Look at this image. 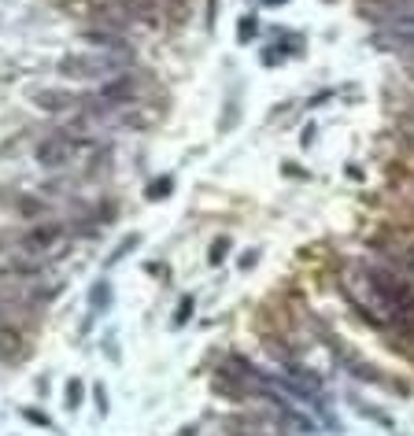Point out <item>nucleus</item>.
<instances>
[{"label": "nucleus", "mask_w": 414, "mask_h": 436, "mask_svg": "<svg viewBox=\"0 0 414 436\" xmlns=\"http://www.w3.org/2000/svg\"><path fill=\"white\" fill-rule=\"evenodd\" d=\"M60 70L67 78H119V52L111 56H63L60 60Z\"/></svg>", "instance_id": "nucleus-1"}, {"label": "nucleus", "mask_w": 414, "mask_h": 436, "mask_svg": "<svg viewBox=\"0 0 414 436\" xmlns=\"http://www.w3.org/2000/svg\"><path fill=\"white\" fill-rule=\"evenodd\" d=\"M82 137L78 134H70V129H60V134H52L37 144V163L41 167H67L70 159H75L82 152Z\"/></svg>", "instance_id": "nucleus-2"}, {"label": "nucleus", "mask_w": 414, "mask_h": 436, "mask_svg": "<svg viewBox=\"0 0 414 436\" xmlns=\"http://www.w3.org/2000/svg\"><path fill=\"white\" fill-rule=\"evenodd\" d=\"M374 252L381 255L384 267H392L396 274H403L407 281H414V244H407V241H377Z\"/></svg>", "instance_id": "nucleus-3"}, {"label": "nucleus", "mask_w": 414, "mask_h": 436, "mask_svg": "<svg viewBox=\"0 0 414 436\" xmlns=\"http://www.w3.org/2000/svg\"><path fill=\"white\" fill-rule=\"evenodd\" d=\"M60 237H63L60 226H34V229H26V233H19V252L22 255H41V252L56 248Z\"/></svg>", "instance_id": "nucleus-4"}, {"label": "nucleus", "mask_w": 414, "mask_h": 436, "mask_svg": "<svg viewBox=\"0 0 414 436\" xmlns=\"http://www.w3.org/2000/svg\"><path fill=\"white\" fill-rule=\"evenodd\" d=\"M363 8L370 19H384V26L414 15V0H363Z\"/></svg>", "instance_id": "nucleus-5"}, {"label": "nucleus", "mask_w": 414, "mask_h": 436, "mask_svg": "<svg viewBox=\"0 0 414 436\" xmlns=\"http://www.w3.org/2000/svg\"><path fill=\"white\" fill-rule=\"evenodd\" d=\"M381 37H384V45H389V49H399V52H414V15L389 23V26L381 30Z\"/></svg>", "instance_id": "nucleus-6"}, {"label": "nucleus", "mask_w": 414, "mask_h": 436, "mask_svg": "<svg viewBox=\"0 0 414 436\" xmlns=\"http://www.w3.org/2000/svg\"><path fill=\"white\" fill-rule=\"evenodd\" d=\"M22 352H26V337H22L15 326L0 322V359L11 362V359H19Z\"/></svg>", "instance_id": "nucleus-7"}, {"label": "nucleus", "mask_w": 414, "mask_h": 436, "mask_svg": "<svg viewBox=\"0 0 414 436\" xmlns=\"http://www.w3.org/2000/svg\"><path fill=\"white\" fill-rule=\"evenodd\" d=\"M126 19H155V0H115Z\"/></svg>", "instance_id": "nucleus-8"}, {"label": "nucleus", "mask_w": 414, "mask_h": 436, "mask_svg": "<svg viewBox=\"0 0 414 436\" xmlns=\"http://www.w3.org/2000/svg\"><path fill=\"white\" fill-rule=\"evenodd\" d=\"M37 108H45V111H70V108H75V96L45 89V93H37Z\"/></svg>", "instance_id": "nucleus-9"}, {"label": "nucleus", "mask_w": 414, "mask_h": 436, "mask_svg": "<svg viewBox=\"0 0 414 436\" xmlns=\"http://www.w3.org/2000/svg\"><path fill=\"white\" fill-rule=\"evenodd\" d=\"M108 300H111V288H108V281H100V285L93 288V307H96V311H104V307H108Z\"/></svg>", "instance_id": "nucleus-10"}, {"label": "nucleus", "mask_w": 414, "mask_h": 436, "mask_svg": "<svg viewBox=\"0 0 414 436\" xmlns=\"http://www.w3.org/2000/svg\"><path fill=\"white\" fill-rule=\"evenodd\" d=\"M145 193H148L152 200H160V196H167V193H170V178H160V181H152V185L145 188Z\"/></svg>", "instance_id": "nucleus-11"}, {"label": "nucleus", "mask_w": 414, "mask_h": 436, "mask_svg": "<svg viewBox=\"0 0 414 436\" xmlns=\"http://www.w3.org/2000/svg\"><path fill=\"white\" fill-rule=\"evenodd\" d=\"M67 403H70V406L82 403V381H70V385H67Z\"/></svg>", "instance_id": "nucleus-12"}, {"label": "nucleus", "mask_w": 414, "mask_h": 436, "mask_svg": "<svg viewBox=\"0 0 414 436\" xmlns=\"http://www.w3.org/2000/svg\"><path fill=\"white\" fill-rule=\"evenodd\" d=\"M255 34V19H245L240 23V37H252Z\"/></svg>", "instance_id": "nucleus-13"}, {"label": "nucleus", "mask_w": 414, "mask_h": 436, "mask_svg": "<svg viewBox=\"0 0 414 436\" xmlns=\"http://www.w3.org/2000/svg\"><path fill=\"white\" fill-rule=\"evenodd\" d=\"M96 406H100V414L108 411V396H104V388H96Z\"/></svg>", "instance_id": "nucleus-14"}, {"label": "nucleus", "mask_w": 414, "mask_h": 436, "mask_svg": "<svg viewBox=\"0 0 414 436\" xmlns=\"http://www.w3.org/2000/svg\"><path fill=\"white\" fill-rule=\"evenodd\" d=\"M26 418H34V421H37V425H48V418H45V414H41V411H26Z\"/></svg>", "instance_id": "nucleus-15"}, {"label": "nucleus", "mask_w": 414, "mask_h": 436, "mask_svg": "<svg viewBox=\"0 0 414 436\" xmlns=\"http://www.w3.org/2000/svg\"><path fill=\"white\" fill-rule=\"evenodd\" d=\"M266 4H281V0H266Z\"/></svg>", "instance_id": "nucleus-16"}]
</instances>
